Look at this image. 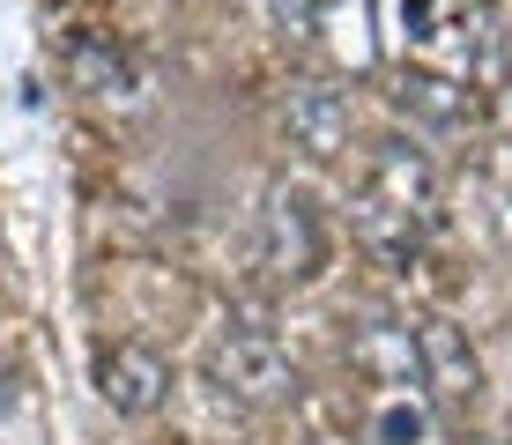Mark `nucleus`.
I'll return each instance as SVG.
<instances>
[{
  "mask_svg": "<svg viewBox=\"0 0 512 445\" xmlns=\"http://www.w3.org/2000/svg\"><path fill=\"white\" fill-rule=\"evenodd\" d=\"M208 364H216L223 394H238V401H253V408H275V401L297 394V356L282 349L268 327H231Z\"/></svg>",
  "mask_w": 512,
  "mask_h": 445,
  "instance_id": "f257e3e1",
  "label": "nucleus"
},
{
  "mask_svg": "<svg viewBox=\"0 0 512 445\" xmlns=\"http://www.w3.org/2000/svg\"><path fill=\"white\" fill-rule=\"evenodd\" d=\"M260 267L275 282H320L327 267V223L305 193H268V216H260Z\"/></svg>",
  "mask_w": 512,
  "mask_h": 445,
  "instance_id": "f03ea898",
  "label": "nucleus"
},
{
  "mask_svg": "<svg viewBox=\"0 0 512 445\" xmlns=\"http://www.w3.org/2000/svg\"><path fill=\"white\" fill-rule=\"evenodd\" d=\"M416 356H423V394L438 408H475L483 401V356L453 319H416Z\"/></svg>",
  "mask_w": 512,
  "mask_h": 445,
  "instance_id": "7ed1b4c3",
  "label": "nucleus"
},
{
  "mask_svg": "<svg viewBox=\"0 0 512 445\" xmlns=\"http://www.w3.org/2000/svg\"><path fill=\"white\" fill-rule=\"evenodd\" d=\"M349 97L334 82H297L290 97H282V141H290L305 164H334V156L349 149Z\"/></svg>",
  "mask_w": 512,
  "mask_h": 445,
  "instance_id": "20e7f679",
  "label": "nucleus"
},
{
  "mask_svg": "<svg viewBox=\"0 0 512 445\" xmlns=\"http://www.w3.org/2000/svg\"><path fill=\"white\" fill-rule=\"evenodd\" d=\"M394 112L416 119L431 134H468L483 119V97L468 89V75H446V67H401L394 75Z\"/></svg>",
  "mask_w": 512,
  "mask_h": 445,
  "instance_id": "39448f33",
  "label": "nucleus"
},
{
  "mask_svg": "<svg viewBox=\"0 0 512 445\" xmlns=\"http://www.w3.org/2000/svg\"><path fill=\"white\" fill-rule=\"evenodd\" d=\"M97 394H104V408L112 416H156V408L171 401V364L156 356L149 342H112L97 356Z\"/></svg>",
  "mask_w": 512,
  "mask_h": 445,
  "instance_id": "423d86ee",
  "label": "nucleus"
},
{
  "mask_svg": "<svg viewBox=\"0 0 512 445\" xmlns=\"http://www.w3.org/2000/svg\"><path fill=\"white\" fill-rule=\"evenodd\" d=\"M364 186H372L379 201L409 208L416 223H438V164L416 149V141H401V134L372 141V164H364Z\"/></svg>",
  "mask_w": 512,
  "mask_h": 445,
  "instance_id": "0eeeda50",
  "label": "nucleus"
},
{
  "mask_svg": "<svg viewBox=\"0 0 512 445\" xmlns=\"http://www.w3.org/2000/svg\"><path fill=\"white\" fill-rule=\"evenodd\" d=\"M349 371H357L364 386H379V394L423 386L416 327H401V319H372V327H357V342H349Z\"/></svg>",
  "mask_w": 512,
  "mask_h": 445,
  "instance_id": "6e6552de",
  "label": "nucleus"
},
{
  "mask_svg": "<svg viewBox=\"0 0 512 445\" xmlns=\"http://www.w3.org/2000/svg\"><path fill=\"white\" fill-rule=\"evenodd\" d=\"M60 67H67V82H75L82 97H134V67L104 30H67Z\"/></svg>",
  "mask_w": 512,
  "mask_h": 445,
  "instance_id": "1a4fd4ad",
  "label": "nucleus"
},
{
  "mask_svg": "<svg viewBox=\"0 0 512 445\" xmlns=\"http://www.w3.org/2000/svg\"><path fill=\"white\" fill-rule=\"evenodd\" d=\"M349 223H357V238L372 245V253H386V260H416V238L431 230V223H416L409 208L379 201L372 186H357V193H349Z\"/></svg>",
  "mask_w": 512,
  "mask_h": 445,
  "instance_id": "9d476101",
  "label": "nucleus"
},
{
  "mask_svg": "<svg viewBox=\"0 0 512 445\" xmlns=\"http://www.w3.org/2000/svg\"><path fill=\"white\" fill-rule=\"evenodd\" d=\"M409 394H416V386H401V394H386V401H379V416H372V445H423V423H431V416H423Z\"/></svg>",
  "mask_w": 512,
  "mask_h": 445,
  "instance_id": "9b49d317",
  "label": "nucleus"
},
{
  "mask_svg": "<svg viewBox=\"0 0 512 445\" xmlns=\"http://www.w3.org/2000/svg\"><path fill=\"white\" fill-rule=\"evenodd\" d=\"M268 15H275V38L297 45V52L320 38V8H312V0H268Z\"/></svg>",
  "mask_w": 512,
  "mask_h": 445,
  "instance_id": "f8f14e48",
  "label": "nucleus"
}]
</instances>
